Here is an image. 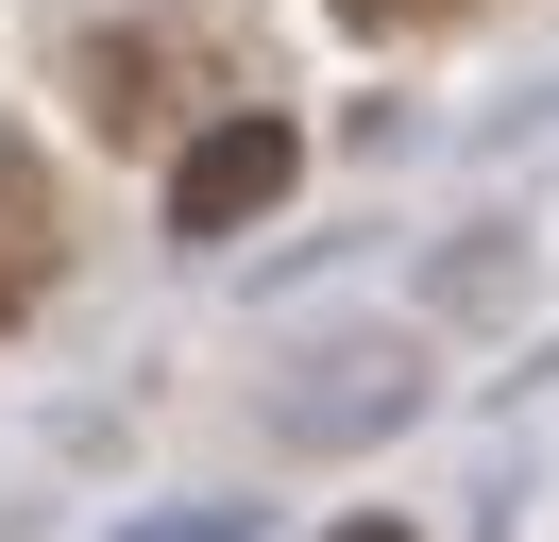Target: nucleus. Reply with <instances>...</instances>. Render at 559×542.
I'll return each mask as SVG.
<instances>
[{
    "label": "nucleus",
    "instance_id": "obj_1",
    "mask_svg": "<svg viewBox=\"0 0 559 542\" xmlns=\"http://www.w3.org/2000/svg\"><path fill=\"white\" fill-rule=\"evenodd\" d=\"M69 85H85V119L119 136V153H153L170 119H204V102H254V34L221 17H119V34H85L69 51Z\"/></svg>",
    "mask_w": 559,
    "mask_h": 542
},
{
    "label": "nucleus",
    "instance_id": "obj_2",
    "mask_svg": "<svg viewBox=\"0 0 559 542\" xmlns=\"http://www.w3.org/2000/svg\"><path fill=\"white\" fill-rule=\"evenodd\" d=\"M288 169H306V136L272 102H221V136H187V169H170V237H238L254 203H288Z\"/></svg>",
    "mask_w": 559,
    "mask_h": 542
},
{
    "label": "nucleus",
    "instance_id": "obj_3",
    "mask_svg": "<svg viewBox=\"0 0 559 542\" xmlns=\"http://www.w3.org/2000/svg\"><path fill=\"white\" fill-rule=\"evenodd\" d=\"M51 271H69V203H51L35 136H0V322H35V305H51Z\"/></svg>",
    "mask_w": 559,
    "mask_h": 542
},
{
    "label": "nucleus",
    "instance_id": "obj_4",
    "mask_svg": "<svg viewBox=\"0 0 559 542\" xmlns=\"http://www.w3.org/2000/svg\"><path fill=\"white\" fill-rule=\"evenodd\" d=\"M340 17H356V34H441L457 0H340Z\"/></svg>",
    "mask_w": 559,
    "mask_h": 542
},
{
    "label": "nucleus",
    "instance_id": "obj_5",
    "mask_svg": "<svg viewBox=\"0 0 559 542\" xmlns=\"http://www.w3.org/2000/svg\"><path fill=\"white\" fill-rule=\"evenodd\" d=\"M340 542H407V526H340Z\"/></svg>",
    "mask_w": 559,
    "mask_h": 542
}]
</instances>
